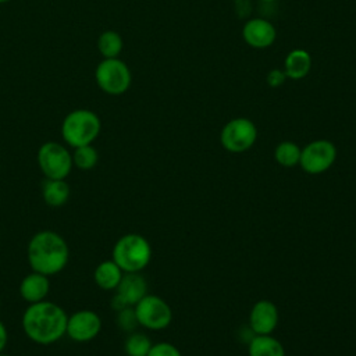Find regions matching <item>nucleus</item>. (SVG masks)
<instances>
[{
    "label": "nucleus",
    "mask_w": 356,
    "mask_h": 356,
    "mask_svg": "<svg viewBox=\"0 0 356 356\" xmlns=\"http://www.w3.org/2000/svg\"><path fill=\"white\" fill-rule=\"evenodd\" d=\"M67 312L47 299L31 303L24 310L21 324L25 335L38 345H51L65 335Z\"/></svg>",
    "instance_id": "f257e3e1"
},
{
    "label": "nucleus",
    "mask_w": 356,
    "mask_h": 356,
    "mask_svg": "<svg viewBox=\"0 0 356 356\" xmlns=\"http://www.w3.org/2000/svg\"><path fill=\"white\" fill-rule=\"evenodd\" d=\"M26 259L32 271L51 277L67 267L70 248L60 234L51 229H43L29 239Z\"/></svg>",
    "instance_id": "f03ea898"
},
{
    "label": "nucleus",
    "mask_w": 356,
    "mask_h": 356,
    "mask_svg": "<svg viewBox=\"0 0 356 356\" xmlns=\"http://www.w3.org/2000/svg\"><path fill=\"white\" fill-rule=\"evenodd\" d=\"M102 131L100 117L88 108L70 111L61 122L63 140L72 149L92 145Z\"/></svg>",
    "instance_id": "7ed1b4c3"
},
{
    "label": "nucleus",
    "mask_w": 356,
    "mask_h": 356,
    "mask_svg": "<svg viewBox=\"0 0 356 356\" xmlns=\"http://www.w3.org/2000/svg\"><path fill=\"white\" fill-rule=\"evenodd\" d=\"M111 259L124 273H140L152 260V246L139 234H125L114 243Z\"/></svg>",
    "instance_id": "20e7f679"
},
{
    "label": "nucleus",
    "mask_w": 356,
    "mask_h": 356,
    "mask_svg": "<svg viewBox=\"0 0 356 356\" xmlns=\"http://www.w3.org/2000/svg\"><path fill=\"white\" fill-rule=\"evenodd\" d=\"M38 165L46 179H65L74 167L72 154L63 143L49 140L38 150Z\"/></svg>",
    "instance_id": "39448f33"
},
{
    "label": "nucleus",
    "mask_w": 356,
    "mask_h": 356,
    "mask_svg": "<svg viewBox=\"0 0 356 356\" xmlns=\"http://www.w3.org/2000/svg\"><path fill=\"white\" fill-rule=\"evenodd\" d=\"M95 79L97 86L107 95L120 96L125 93L132 82V75L129 67L115 58H103L95 71Z\"/></svg>",
    "instance_id": "423d86ee"
},
{
    "label": "nucleus",
    "mask_w": 356,
    "mask_h": 356,
    "mask_svg": "<svg viewBox=\"0 0 356 356\" xmlns=\"http://www.w3.org/2000/svg\"><path fill=\"white\" fill-rule=\"evenodd\" d=\"M134 310L138 324L150 331L164 330L172 321V310L170 305L157 295L146 293L134 306Z\"/></svg>",
    "instance_id": "0eeeda50"
},
{
    "label": "nucleus",
    "mask_w": 356,
    "mask_h": 356,
    "mask_svg": "<svg viewBox=\"0 0 356 356\" xmlns=\"http://www.w3.org/2000/svg\"><path fill=\"white\" fill-rule=\"evenodd\" d=\"M257 139V128L254 122L245 117L229 120L221 129V146L229 153H243L249 150Z\"/></svg>",
    "instance_id": "6e6552de"
},
{
    "label": "nucleus",
    "mask_w": 356,
    "mask_h": 356,
    "mask_svg": "<svg viewBox=\"0 0 356 356\" xmlns=\"http://www.w3.org/2000/svg\"><path fill=\"white\" fill-rule=\"evenodd\" d=\"M335 160V145L327 139H316L302 149L299 165L306 174L317 175L330 170Z\"/></svg>",
    "instance_id": "1a4fd4ad"
},
{
    "label": "nucleus",
    "mask_w": 356,
    "mask_h": 356,
    "mask_svg": "<svg viewBox=\"0 0 356 356\" xmlns=\"http://www.w3.org/2000/svg\"><path fill=\"white\" fill-rule=\"evenodd\" d=\"M102 331L100 316L89 309L74 312L68 316L65 335L78 343H85L95 339Z\"/></svg>",
    "instance_id": "9d476101"
},
{
    "label": "nucleus",
    "mask_w": 356,
    "mask_h": 356,
    "mask_svg": "<svg viewBox=\"0 0 356 356\" xmlns=\"http://www.w3.org/2000/svg\"><path fill=\"white\" fill-rule=\"evenodd\" d=\"M278 324V309L267 299L257 300L249 313V327L254 335H270Z\"/></svg>",
    "instance_id": "9b49d317"
},
{
    "label": "nucleus",
    "mask_w": 356,
    "mask_h": 356,
    "mask_svg": "<svg viewBox=\"0 0 356 356\" xmlns=\"http://www.w3.org/2000/svg\"><path fill=\"white\" fill-rule=\"evenodd\" d=\"M242 38L253 49H267L277 38L274 25L264 18L248 19L242 28Z\"/></svg>",
    "instance_id": "f8f14e48"
},
{
    "label": "nucleus",
    "mask_w": 356,
    "mask_h": 356,
    "mask_svg": "<svg viewBox=\"0 0 356 356\" xmlns=\"http://www.w3.org/2000/svg\"><path fill=\"white\" fill-rule=\"evenodd\" d=\"M19 296L28 303H38L47 298L50 292V281L47 275L32 271L19 282Z\"/></svg>",
    "instance_id": "ddd939ff"
},
{
    "label": "nucleus",
    "mask_w": 356,
    "mask_h": 356,
    "mask_svg": "<svg viewBox=\"0 0 356 356\" xmlns=\"http://www.w3.org/2000/svg\"><path fill=\"white\" fill-rule=\"evenodd\" d=\"M147 293V284L140 273H124L115 295H118L127 306H135Z\"/></svg>",
    "instance_id": "4468645a"
},
{
    "label": "nucleus",
    "mask_w": 356,
    "mask_h": 356,
    "mask_svg": "<svg viewBox=\"0 0 356 356\" xmlns=\"http://www.w3.org/2000/svg\"><path fill=\"white\" fill-rule=\"evenodd\" d=\"M122 275L124 271L113 259H110L103 260L96 266L93 271V281L103 291H115Z\"/></svg>",
    "instance_id": "2eb2a0df"
},
{
    "label": "nucleus",
    "mask_w": 356,
    "mask_h": 356,
    "mask_svg": "<svg viewBox=\"0 0 356 356\" xmlns=\"http://www.w3.org/2000/svg\"><path fill=\"white\" fill-rule=\"evenodd\" d=\"M312 68V57L309 51L303 49H293L291 50L284 61V72L286 78L299 81L303 79Z\"/></svg>",
    "instance_id": "dca6fc26"
},
{
    "label": "nucleus",
    "mask_w": 356,
    "mask_h": 356,
    "mask_svg": "<svg viewBox=\"0 0 356 356\" xmlns=\"http://www.w3.org/2000/svg\"><path fill=\"white\" fill-rule=\"evenodd\" d=\"M70 185L65 179H46L42 185V197L50 207H61L70 199Z\"/></svg>",
    "instance_id": "f3484780"
},
{
    "label": "nucleus",
    "mask_w": 356,
    "mask_h": 356,
    "mask_svg": "<svg viewBox=\"0 0 356 356\" xmlns=\"http://www.w3.org/2000/svg\"><path fill=\"white\" fill-rule=\"evenodd\" d=\"M249 356H285L282 343L270 335H254L249 341Z\"/></svg>",
    "instance_id": "a211bd4d"
},
{
    "label": "nucleus",
    "mask_w": 356,
    "mask_h": 356,
    "mask_svg": "<svg viewBox=\"0 0 356 356\" xmlns=\"http://www.w3.org/2000/svg\"><path fill=\"white\" fill-rule=\"evenodd\" d=\"M124 47L121 35L115 31H104L97 39V49L103 58H115Z\"/></svg>",
    "instance_id": "6ab92c4d"
},
{
    "label": "nucleus",
    "mask_w": 356,
    "mask_h": 356,
    "mask_svg": "<svg viewBox=\"0 0 356 356\" xmlns=\"http://www.w3.org/2000/svg\"><path fill=\"white\" fill-rule=\"evenodd\" d=\"M300 152H302V149L295 142L284 140L277 145V147L274 150V159L280 165L291 168V167H295L299 164Z\"/></svg>",
    "instance_id": "aec40b11"
},
{
    "label": "nucleus",
    "mask_w": 356,
    "mask_h": 356,
    "mask_svg": "<svg viewBox=\"0 0 356 356\" xmlns=\"http://www.w3.org/2000/svg\"><path fill=\"white\" fill-rule=\"evenodd\" d=\"M71 154H72L74 167H76L82 171L92 170L99 161V153L93 145H85V146L75 147Z\"/></svg>",
    "instance_id": "412c9836"
},
{
    "label": "nucleus",
    "mask_w": 356,
    "mask_h": 356,
    "mask_svg": "<svg viewBox=\"0 0 356 356\" xmlns=\"http://www.w3.org/2000/svg\"><path fill=\"white\" fill-rule=\"evenodd\" d=\"M152 345L153 343L146 334L132 331L125 339L124 349L128 356H147Z\"/></svg>",
    "instance_id": "4be33fe9"
},
{
    "label": "nucleus",
    "mask_w": 356,
    "mask_h": 356,
    "mask_svg": "<svg viewBox=\"0 0 356 356\" xmlns=\"http://www.w3.org/2000/svg\"><path fill=\"white\" fill-rule=\"evenodd\" d=\"M117 325L128 332H132L136 328V325H139L134 306H128L117 312Z\"/></svg>",
    "instance_id": "5701e85b"
},
{
    "label": "nucleus",
    "mask_w": 356,
    "mask_h": 356,
    "mask_svg": "<svg viewBox=\"0 0 356 356\" xmlns=\"http://www.w3.org/2000/svg\"><path fill=\"white\" fill-rule=\"evenodd\" d=\"M147 356H182L179 349L170 342L153 343Z\"/></svg>",
    "instance_id": "b1692460"
},
{
    "label": "nucleus",
    "mask_w": 356,
    "mask_h": 356,
    "mask_svg": "<svg viewBox=\"0 0 356 356\" xmlns=\"http://www.w3.org/2000/svg\"><path fill=\"white\" fill-rule=\"evenodd\" d=\"M266 81H267V85L270 88H280L286 81V75H285L284 70L274 68V70L268 71V74L266 76Z\"/></svg>",
    "instance_id": "393cba45"
},
{
    "label": "nucleus",
    "mask_w": 356,
    "mask_h": 356,
    "mask_svg": "<svg viewBox=\"0 0 356 356\" xmlns=\"http://www.w3.org/2000/svg\"><path fill=\"white\" fill-rule=\"evenodd\" d=\"M7 342H8V331L4 323L0 320V353L6 349Z\"/></svg>",
    "instance_id": "a878e982"
},
{
    "label": "nucleus",
    "mask_w": 356,
    "mask_h": 356,
    "mask_svg": "<svg viewBox=\"0 0 356 356\" xmlns=\"http://www.w3.org/2000/svg\"><path fill=\"white\" fill-rule=\"evenodd\" d=\"M10 0H0V4H4V3H8Z\"/></svg>",
    "instance_id": "bb28decb"
},
{
    "label": "nucleus",
    "mask_w": 356,
    "mask_h": 356,
    "mask_svg": "<svg viewBox=\"0 0 356 356\" xmlns=\"http://www.w3.org/2000/svg\"><path fill=\"white\" fill-rule=\"evenodd\" d=\"M260 1H264V3H271V1H275V0H260Z\"/></svg>",
    "instance_id": "cd10ccee"
},
{
    "label": "nucleus",
    "mask_w": 356,
    "mask_h": 356,
    "mask_svg": "<svg viewBox=\"0 0 356 356\" xmlns=\"http://www.w3.org/2000/svg\"><path fill=\"white\" fill-rule=\"evenodd\" d=\"M0 356H10V355H6L4 352H1V353H0Z\"/></svg>",
    "instance_id": "c85d7f7f"
},
{
    "label": "nucleus",
    "mask_w": 356,
    "mask_h": 356,
    "mask_svg": "<svg viewBox=\"0 0 356 356\" xmlns=\"http://www.w3.org/2000/svg\"><path fill=\"white\" fill-rule=\"evenodd\" d=\"M0 309H1V299H0Z\"/></svg>",
    "instance_id": "c756f323"
}]
</instances>
